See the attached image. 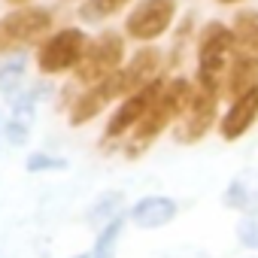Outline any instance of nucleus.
I'll list each match as a JSON object with an SVG mask.
<instances>
[{
  "mask_svg": "<svg viewBox=\"0 0 258 258\" xmlns=\"http://www.w3.org/2000/svg\"><path fill=\"white\" fill-rule=\"evenodd\" d=\"M225 204L234 207V210H246V207L258 204V170H246V173H240V176L228 185V191H225Z\"/></svg>",
  "mask_w": 258,
  "mask_h": 258,
  "instance_id": "2eb2a0df",
  "label": "nucleus"
},
{
  "mask_svg": "<svg viewBox=\"0 0 258 258\" xmlns=\"http://www.w3.org/2000/svg\"><path fill=\"white\" fill-rule=\"evenodd\" d=\"M7 4H13V7H25L28 0H7Z\"/></svg>",
  "mask_w": 258,
  "mask_h": 258,
  "instance_id": "393cba45",
  "label": "nucleus"
},
{
  "mask_svg": "<svg viewBox=\"0 0 258 258\" xmlns=\"http://www.w3.org/2000/svg\"><path fill=\"white\" fill-rule=\"evenodd\" d=\"M58 167H64V161H58V158H49V155H31L28 158V170H58Z\"/></svg>",
  "mask_w": 258,
  "mask_h": 258,
  "instance_id": "4be33fe9",
  "label": "nucleus"
},
{
  "mask_svg": "<svg viewBox=\"0 0 258 258\" xmlns=\"http://www.w3.org/2000/svg\"><path fill=\"white\" fill-rule=\"evenodd\" d=\"M19 79H22V61L7 64L4 70H0V91L13 94V91H16V85H19Z\"/></svg>",
  "mask_w": 258,
  "mask_h": 258,
  "instance_id": "aec40b11",
  "label": "nucleus"
},
{
  "mask_svg": "<svg viewBox=\"0 0 258 258\" xmlns=\"http://www.w3.org/2000/svg\"><path fill=\"white\" fill-rule=\"evenodd\" d=\"M85 49H88V37L79 28H67V31L55 34L52 40H46L40 46L37 64H40L43 73H64V70H70L82 61Z\"/></svg>",
  "mask_w": 258,
  "mask_h": 258,
  "instance_id": "39448f33",
  "label": "nucleus"
},
{
  "mask_svg": "<svg viewBox=\"0 0 258 258\" xmlns=\"http://www.w3.org/2000/svg\"><path fill=\"white\" fill-rule=\"evenodd\" d=\"M121 58H124V40L115 31H103L97 40L88 43L82 61L76 64V76L82 82H100L115 70H121Z\"/></svg>",
  "mask_w": 258,
  "mask_h": 258,
  "instance_id": "20e7f679",
  "label": "nucleus"
},
{
  "mask_svg": "<svg viewBox=\"0 0 258 258\" xmlns=\"http://www.w3.org/2000/svg\"><path fill=\"white\" fill-rule=\"evenodd\" d=\"M252 88H258V58L237 49V55H234V61H231V67L225 73L222 91L234 100V97H240V94H246Z\"/></svg>",
  "mask_w": 258,
  "mask_h": 258,
  "instance_id": "f8f14e48",
  "label": "nucleus"
},
{
  "mask_svg": "<svg viewBox=\"0 0 258 258\" xmlns=\"http://www.w3.org/2000/svg\"><path fill=\"white\" fill-rule=\"evenodd\" d=\"M118 204H121V195H109L103 204H97V207L91 210V222H103V216L115 213V210H118Z\"/></svg>",
  "mask_w": 258,
  "mask_h": 258,
  "instance_id": "412c9836",
  "label": "nucleus"
},
{
  "mask_svg": "<svg viewBox=\"0 0 258 258\" xmlns=\"http://www.w3.org/2000/svg\"><path fill=\"white\" fill-rule=\"evenodd\" d=\"M167 258H207L204 252H195V249H185V252H173V255H167Z\"/></svg>",
  "mask_w": 258,
  "mask_h": 258,
  "instance_id": "5701e85b",
  "label": "nucleus"
},
{
  "mask_svg": "<svg viewBox=\"0 0 258 258\" xmlns=\"http://www.w3.org/2000/svg\"><path fill=\"white\" fill-rule=\"evenodd\" d=\"M234 55H237V40L231 25L207 22L198 34V85L213 94H222V82Z\"/></svg>",
  "mask_w": 258,
  "mask_h": 258,
  "instance_id": "f257e3e1",
  "label": "nucleus"
},
{
  "mask_svg": "<svg viewBox=\"0 0 258 258\" xmlns=\"http://www.w3.org/2000/svg\"><path fill=\"white\" fill-rule=\"evenodd\" d=\"M121 216H115L97 237V246H94V258H115V243H118V234H121Z\"/></svg>",
  "mask_w": 258,
  "mask_h": 258,
  "instance_id": "dca6fc26",
  "label": "nucleus"
},
{
  "mask_svg": "<svg viewBox=\"0 0 258 258\" xmlns=\"http://www.w3.org/2000/svg\"><path fill=\"white\" fill-rule=\"evenodd\" d=\"M131 0H88V4L82 7V16L85 19H106L118 10H124Z\"/></svg>",
  "mask_w": 258,
  "mask_h": 258,
  "instance_id": "a211bd4d",
  "label": "nucleus"
},
{
  "mask_svg": "<svg viewBox=\"0 0 258 258\" xmlns=\"http://www.w3.org/2000/svg\"><path fill=\"white\" fill-rule=\"evenodd\" d=\"M158 70H161V52L158 49H140L131 61H127L124 70H118V79H121V91L124 94H134L140 88H146L149 82L158 79Z\"/></svg>",
  "mask_w": 258,
  "mask_h": 258,
  "instance_id": "9b49d317",
  "label": "nucleus"
},
{
  "mask_svg": "<svg viewBox=\"0 0 258 258\" xmlns=\"http://www.w3.org/2000/svg\"><path fill=\"white\" fill-rule=\"evenodd\" d=\"M216 103H219V94H213V91H207V88H195L191 91V100H188V106L182 109V121H179V131H176V140H182V143H195V140H201L210 127H213V121H216Z\"/></svg>",
  "mask_w": 258,
  "mask_h": 258,
  "instance_id": "0eeeda50",
  "label": "nucleus"
},
{
  "mask_svg": "<svg viewBox=\"0 0 258 258\" xmlns=\"http://www.w3.org/2000/svg\"><path fill=\"white\" fill-rule=\"evenodd\" d=\"M191 91H195V85H188L185 79L164 82L161 94L155 97V103L149 106V112L143 115V121L134 127V137H131V149H127V155H140L170 121H176L182 115V109L188 106Z\"/></svg>",
  "mask_w": 258,
  "mask_h": 258,
  "instance_id": "f03ea898",
  "label": "nucleus"
},
{
  "mask_svg": "<svg viewBox=\"0 0 258 258\" xmlns=\"http://www.w3.org/2000/svg\"><path fill=\"white\" fill-rule=\"evenodd\" d=\"M31 121H34V106H31V100H28V103H19L13 121H10V131H7L13 143H25V137H28V131H31Z\"/></svg>",
  "mask_w": 258,
  "mask_h": 258,
  "instance_id": "f3484780",
  "label": "nucleus"
},
{
  "mask_svg": "<svg viewBox=\"0 0 258 258\" xmlns=\"http://www.w3.org/2000/svg\"><path fill=\"white\" fill-rule=\"evenodd\" d=\"M161 88H164V82L155 79V82H149L146 88L127 94L124 103L112 112V118H109V124H106V137H121V134H127V131H134V127L143 121V115L149 112V106L155 103V97L161 94Z\"/></svg>",
  "mask_w": 258,
  "mask_h": 258,
  "instance_id": "6e6552de",
  "label": "nucleus"
},
{
  "mask_svg": "<svg viewBox=\"0 0 258 258\" xmlns=\"http://www.w3.org/2000/svg\"><path fill=\"white\" fill-rule=\"evenodd\" d=\"M124 91H121V79H118V70L112 73V76H106V79H100L91 91H85L76 103H73V109H70V124H85L88 118H94L112 97H121Z\"/></svg>",
  "mask_w": 258,
  "mask_h": 258,
  "instance_id": "1a4fd4ad",
  "label": "nucleus"
},
{
  "mask_svg": "<svg viewBox=\"0 0 258 258\" xmlns=\"http://www.w3.org/2000/svg\"><path fill=\"white\" fill-rule=\"evenodd\" d=\"M173 216H176V204H173L170 198H161V195L143 198V201L134 207V222H137L140 228H161V225H167Z\"/></svg>",
  "mask_w": 258,
  "mask_h": 258,
  "instance_id": "ddd939ff",
  "label": "nucleus"
},
{
  "mask_svg": "<svg viewBox=\"0 0 258 258\" xmlns=\"http://www.w3.org/2000/svg\"><path fill=\"white\" fill-rule=\"evenodd\" d=\"M52 28V13L40 7H22L0 22V46H31L40 43Z\"/></svg>",
  "mask_w": 258,
  "mask_h": 258,
  "instance_id": "423d86ee",
  "label": "nucleus"
},
{
  "mask_svg": "<svg viewBox=\"0 0 258 258\" xmlns=\"http://www.w3.org/2000/svg\"><path fill=\"white\" fill-rule=\"evenodd\" d=\"M76 258H88V255H76Z\"/></svg>",
  "mask_w": 258,
  "mask_h": 258,
  "instance_id": "a878e982",
  "label": "nucleus"
},
{
  "mask_svg": "<svg viewBox=\"0 0 258 258\" xmlns=\"http://www.w3.org/2000/svg\"><path fill=\"white\" fill-rule=\"evenodd\" d=\"M176 19V0H140L124 19V34L140 43H152L170 31Z\"/></svg>",
  "mask_w": 258,
  "mask_h": 258,
  "instance_id": "7ed1b4c3",
  "label": "nucleus"
},
{
  "mask_svg": "<svg viewBox=\"0 0 258 258\" xmlns=\"http://www.w3.org/2000/svg\"><path fill=\"white\" fill-rule=\"evenodd\" d=\"M255 121H258V88H252V91L231 100L228 112L219 121V131H222L225 140H240Z\"/></svg>",
  "mask_w": 258,
  "mask_h": 258,
  "instance_id": "9d476101",
  "label": "nucleus"
},
{
  "mask_svg": "<svg viewBox=\"0 0 258 258\" xmlns=\"http://www.w3.org/2000/svg\"><path fill=\"white\" fill-rule=\"evenodd\" d=\"M237 237H240L243 246L258 249V210H255V213H246V216L240 219V225H237Z\"/></svg>",
  "mask_w": 258,
  "mask_h": 258,
  "instance_id": "6ab92c4d",
  "label": "nucleus"
},
{
  "mask_svg": "<svg viewBox=\"0 0 258 258\" xmlns=\"http://www.w3.org/2000/svg\"><path fill=\"white\" fill-rule=\"evenodd\" d=\"M219 7H237V4H243V0H216Z\"/></svg>",
  "mask_w": 258,
  "mask_h": 258,
  "instance_id": "b1692460",
  "label": "nucleus"
},
{
  "mask_svg": "<svg viewBox=\"0 0 258 258\" xmlns=\"http://www.w3.org/2000/svg\"><path fill=\"white\" fill-rule=\"evenodd\" d=\"M231 31H234L237 49L258 58V10H252V7L237 10L231 19Z\"/></svg>",
  "mask_w": 258,
  "mask_h": 258,
  "instance_id": "4468645a",
  "label": "nucleus"
}]
</instances>
